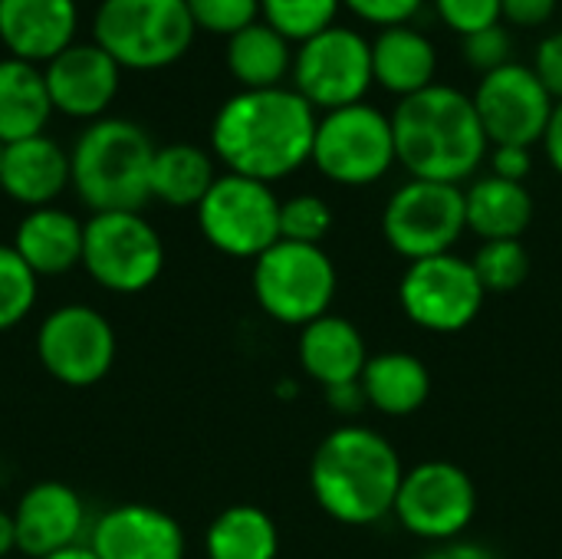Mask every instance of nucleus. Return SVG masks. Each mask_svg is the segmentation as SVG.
<instances>
[{
    "label": "nucleus",
    "instance_id": "nucleus-1",
    "mask_svg": "<svg viewBox=\"0 0 562 559\" xmlns=\"http://www.w3.org/2000/svg\"><path fill=\"white\" fill-rule=\"evenodd\" d=\"M316 122L296 89H240L211 122V152L231 175L273 185L313 158Z\"/></svg>",
    "mask_w": 562,
    "mask_h": 559
},
{
    "label": "nucleus",
    "instance_id": "nucleus-2",
    "mask_svg": "<svg viewBox=\"0 0 562 559\" xmlns=\"http://www.w3.org/2000/svg\"><path fill=\"white\" fill-rule=\"evenodd\" d=\"M395 155L412 178L461 185L487 155V132L477 119L474 99L454 86L431 82L405 96L392 112Z\"/></svg>",
    "mask_w": 562,
    "mask_h": 559
},
{
    "label": "nucleus",
    "instance_id": "nucleus-3",
    "mask_svg": "<svg viewBox=\"0 0 562 559\" xmlns=\"http://www.w3.org/2000/svg\"><path fill=\"white\" fill-rule=\"evenodd\" d=\"M405 468L398 451L372 428L346 425L329 432L310 465L316 504L339 524L366 527L395 511Z\"/></svg>",
    "mask_w": 562,
    "mask_h": 559
},
{
    "label": "nucleus",
    "instance_id": "nucleus-4",
    "mask_svg": "<svg viewBox=\"0 0 562 559\" xmlns=\"http://www.w3.org/2000/svg\"><path fill=\"white\" fill-rule=\"evenodd\" d=\"M155 145L138 122L95 119L69 148V171L79 201L92 211H142L151 201Z\"/></svg>",
    "mask_w": 562,
    "mask_h": 559
},
{
    "label": "nucleus",
    "instance_id": "nucleus-5",
    "mask_svg": "<svg viewBox=\"0 0 562 559\" xmlns=\"http://www.w3.org/2000/svg\"><path fill=\"white\" fill-rule=\"evenodd\" d=\"M194 33L184 0H102L92 13V43L135 72L175 66Z\"/></svg>",
    "mask_w": 562,
    "mask_h": 559
},
{
    "label": "nucleus",
    "instance_id": "nucleus-6",
    "mask_svg": "<svg viewBox=\"0 0 562 559\" xmlns=\"http://www.w3.org/2000/svg\"><path fill=\"white\" fill-rule=\"evenodd\" d=\"M254 297L283 326H310L336 300V267L323 247L277 241L254 260Z\"/></svg>",
    "mask_w": 562,
    "mask_h": 559
},
{
    "label": "nucleus",
    "instance_id": "nucleus-7",
    "mask_svg": "<svg viewBox=\"0 0 562 559\" xmlns=\"http://www.w3.org/2000/svg\"><path fill=\"white\" fill-rule=\"evenodd\" d=\"M82 270L109 293H142L165 270V244L142 211H102L86 221Z\"/></svg>",
    "mask_w": 562,
    "mask_h": 559
},
{
    "label": "nucleus",
    "instance_id": "nucleus-8",
    "mask_svg": "<svg viewBox=\"0 0 562 559\" xmlns=\"http://www.w3.org/2000/svg\"><path fill=\"white\" fill-rule=\"evenodd\" d=\"M310 161L336 185L362 188L379 181L398 161L392 115L369 102L326 112L316 122Z\"/></svg>",
    "mask_w": 562,
    "mask_h": 559
},
{
    "label": "nucleus",
    "instance_id": "nucleus-9",
    "mask_svg": "<svg viewBox=\"0 0 562 559\" xmlns=\"http://www.w3.org/2000/svg\"><path fill=\"white\" fill-rule=\"evenodd\" d=\"M194 211L204 241L227 257L257 260L280 241V198L263 181L217 175Z\"/></svg>",
    "mask_w": 562,
    "mask_h": 559
},
{
    "label": "nucleus",
    "instance_id": "nucleus-10",
    "mask_svg": "<svg viewBox=\"0 0 562 559\" xmlns=\"http://www.w3.org/2000/svg\"><path fill=\"white\" fill-rule=\"evenodd\" d=\"M382 231L389 247L412 264L451 254L458 237L468 231L464 191L458 185L412 178L389 198Z\"/></svg>",
    "mask_w": 562,
    "mask_h": 559
},
{
    "label": "nucleus",
    "instance_id": "nucleus-11",
    "mask_svg": "<svg viewBox=\"0 0 562 559\" xmlns=\"http://www.w3.org/2000/svg\"><path fill=\"white\" fill-rule=\"evenodd\" d=\"M112 323L86 303L56 306L36 329L40 366L69 389H89L112 372L115 362Z\"/></svg>",
    "mask_w": 562,
    "mask_h": 559
},
{
    "label": "nucleus",
    "instance_id": "nucleus-12",
    "mask_svg": "<svg viewBox=\"0 0 562 559\" xmlns=\"http://www.w3.org/2000/svg\"><path fill=\"white\" fill-rule=\"evenodd\" d=\"M293 82L296 92L313 109H342L362 102L372 76V43L349 30V26H329L306 43H300L293 56Z\"/></svg>",
    "mask_w": 562,
    "mask_h": 559
},
{
    "label": "nucleus",
    "instance_id": "nucleus-13",
    "mask_svg": "<svg viewBox=\"0 0 562 559\" xmlns=\"http://www.w3.org/2000/svg\"><path fill=\"white\" fill-rule=\"evenodd\" d=\"M392 514L408 534L431 544H451L471 527L477 491L464 468L451 461H425L405 471Z\"/></svg>",
    "mask_w": 562,
    "mask_h": 559
},
{
    "label": "nucleus",
    "instance_id": "nucleus-14",
    "mask_svg": "<svg viewBox=\"0 0 562 559\" xmlns=\"http://www.w3.org/2000/svg\"><path fill=\"white\" fill-rule=\"evenodd\" d=\"M484 287L474 273V264L454 254L415 260L398 287L405 316L428 333H461L468 329L481 306Z\"/></svg>",
    "mask_w": 562,
    "mask_h": 559
},
{
    "label": "nucleus",
    "instance_id": "nucleus-15",
    "mask_svg": "<svg viewBox=\"0 0 562 559\" xmlns=\"http://www.w3.org/2000/svg\"><path fill=\"white\" fill-rule=\"evenodd\" d=\"M474 109L494 145H524L543 142L557 99L547 92L533 66L507 63L487 76H481L474 89Z\"/></svg>",
    "mask_w": 562,
    "mask_h": 559
},
{
    "label": "nucleus",
    "instance_id": "nucleus-16",
    "mask_svg": "<svg viewBox=\"0 0 562 559\" xmlns=\"http://www.w3.org/2000/svg\"><path fill=\"white\" fill-rule=\"evenodd\" d=\"M43 76H46L53 112H63L79 122H95L105 119L109 105L119 96L122 66L92 40L89 43L76 40L43 66Z\"/></svg>",
    "mask_w": 562,
    "mask_h": 559
},
{
    "label": "nucleus",
    "instance_id": "nucleus-17",
    "mask_svg": "<svg viewBox=\"0 0 562 559\" xmlns=\"http://www.w3.org/2000/svg\"><path fill=\"white\" fill-rule=\"evenodd\" d=\"M86 547L95 559H184L181 524L151 504L109 507L89 530Z\"/></svg>",
    "mask_w": 562,
    "mask_h": 559
},
{
    "label": "nucleus",
    "instance_id": "nucleus-18",
    "mask_svg": "<svg viewBox=\"0 0 562 559\" xmlns=\"http://www.w3.org/2000/svg\"><path fill=\"white\" fill-rule=\"evenodd\" d=\"M16 524V550L43 559L79 547L86 534V504L63 481H40L10 511Z\"/></svg>",
    "mask_w": 562,
    "mask_h": 559
},
{
    "label": "nucleus",
    "instance_id": "nucleus-19",
    "mask_svg": "<svg viewBox=\"0 0 562 559\" xmlns=\"http://www.w3.org/2000/svg\"><path fill=\"white\" fill-rule=\"evenodd\" d=\"M79 33L76 0H0V43L7 56L46 66Z\"/></svg>",
    "mask_w": 562,
    "mask_h": 559
},
{
    "label": "nucleus",
    "instance_id": "nucleus-20",
    "mask_svg": "<svg viewBox=\"0 0 562 559\" xmlns=\"http://www.w3.org/2000/svg\"><path fill=\"white\" fill-rule=\"evenodd\" d=\"M66 188H72V171H69V152L43 135L10 142L3 145L0 155V191L23 204L26 211L49 208Z\"/></svg>",
    "mask_w": 562,
    "mask_h": 559
},
{
    "label": "nucleus",
    "instance_id": "nucleus-21",
    "mask_svg": "<svg viewBox=\"0 0 562 559\" xmlns=\"http://www.w3.org/2000/svg\"><path fill=\"white\" fill-rule=\"evenodd\" d=\"M82 237L86 224L76 214L49 204L20 217L13 231V250L36 277H63L72 267H82Z\"/></svg>",
    "mask_w": 562,
    "mask_h": 559
},
{
    "label": "nucleus",
    "instance_id": "nucleus-22",
    "mask_svg": "<svg viewBox=\"0 0 562 559\" xmlns=\"http://www.w3.org/2000/svg\"><path fill=\"white\" fill-rule=\"evenodd\" d=\"M369 362L362 333L342 316H319L300 333V366L323 389L349 385L362 379Z\"/></svg>",
    "mask_w": 562,
    "mask_h": 559
},
{
    "label": "nucleus",
    "instance_id": "nucleus-23",
    "mask_svg": "<svg viewBox=\"0 0 562 559\" xmlns=\"http://www.w3.org/2000/svg\"><path fill=\"white\" fill-rule=\"evenodd\" d=\"M435 69H438V53L431 40L408 23L385 26L372 40V76L379 86L398 92L402 99L428 89L435 82Z\"/></svg>",
    "mask_w": 562,
    "mask_h": 559
},
{
    "label": "nucleus",
    "instance_id": "nucleus-24",
    "mask_svg": "<svg viewBox=\"0 0 562 559\" xmlns=\"http://www.w3.org/2000/svg\"><path fill=\"white\" fill-rule=\"evenodd\" d=\"M53 115L43 66L3 56L0 59V145L43 135Z\"/></svg>",
    "mask_w": 562,
    "mask_h": 559
},
{
    "label": "nucleus",
    "instance_id": "nucleus-25",
    "mask_svg": "<svg viewBox=\"0 0 562 559\" xmlns=\"http://www.w3.org/2000/svg\"><path fill=\"white\" fill-rule=\"evenodd\" d=\"M464 214L468 231L484 241H520L533 221V198L527 185L487 175L464 191Z\"/></svg>",
    "mask_w": 562,
    "mask_h": 559
},
{
    "label": "nucleus",
    "instance_id": "nucleus-26",
    "mask_svg": "<svg viewBox=\"0 0 562 559\" xmlns=\"http://www.w3.org/2000/svg\"><path fill=\"white\" fill-rule=\"evenodd\" d=\"M362 395L366 405L379 409L382 415H412L431 395V372L412 353H382L372 356L362 369Z\"/></svg>",
    "mask_w": 562,
    "mask_h": 559
},
{
    "label": "nucleus",
    "instance_id": "nucleus-27",
    "mask_svg": "<svg viewBox=\"0 0 562 559\" xmlns=\"http://www.w3.org/2000/svg\"><path fill=\"white\" fill-rule=\"evenodd\" d=\"M227 69L244 89H277L293 72V49L283 33L257 20L227 36Z\"/></svg>",
    "mask_w": 562,
    "mask_h": 559
},
{
    "label": "nucleus",
    "instance_id": "nucleus-28",
    "mask_svg": "<svg viewBox=\"0 0 562 559\" xmlns=\"http://www.w3.org/2000/svg\"><path fill=\"white\" fill-rule=\"evenodd\" d=\"M217 181L214 155L191 142H171L155 152L151 198L168 208H198Z\"/></svg>",
    "mask_w": 562,
    "mask_h": 559
},
{
    "label": "nucleus",
    "instance_id": "nucleus-29",
    "mask_svg": "<svg viewBox=\"0 0 562 559\" xmlns=\"http://www.w3.org/2000/svg\"><path fill=\"white\" fill-rule=\"evenodd\" d=\"M207 559H277L280 530L273 517L254 504L221 511L204 534Z\"/></svg>",
    "mask_w": 562,
    "mask_h": 559
},
{
    "label": "nucleus",
    "instance_id": "nucleus-30",
    "mask_svg": "<svg viewBox=\"0 0 562 559\" xmlns=\"http://www.w3.org/2000/svg\"><path fill=\"white\" fill-rule=\"evenodd\" d=\"M339 3L342 0H260V16L290 43H306L333 26Z\"/></svg>",
    "mask_w": 562,
    "mask_h": 559
},
{
    "label": "nucleus",
    "instance_id": "nucleus-31",
    "mask_svg": "<svg viewBox=\"0 0 562 559\" xmlns=\"http://www.w3.org/2000/svg\"><path fill=\"white\" fill-rule=\"evenodd\" d=\"M40 293V277L26 267V260L13 250V244H0V333L20 326Z\"/></svg>",
    "mask_w": 562,
    "mask_h": 559
},
{
    "label": "nucleus",
    "instance_id": "nucleus-32",
    "mask_svg": "<svg viewBox=\"0 0 562 559\" xmlns=\"http://www.w3.org/2000/svg\"><path fill=\"white\" fill-rule=\"evenodd\" d=\"M471 264L484 293H510L530 273V254L520 241H484Z\"/></svg>",
    "mask_w": 562,
    "mask_h": 559
},
{
    "label": "nucleus",
    "instance_id": "nucleus-33",
    "mask_svg": "<svg viewBox=\"0 0 562 559\" xmlns=\"http://www.w3.org/2000/svg\"><path fill=\"white\" fill-rule=\"evenodd\" d=\"M333 231V208L319 194H293L280 201V241L323 247Z\"/></svg>",
    "mask_w": 562,
    "mask_h": 559
},
{
    "label": "nucleus",
    "instance_id": "nucleus-34",
    "mask_svg": "<svg viewBox=\"0 0 562 559\" xmlns=\"http://www.w3.org/2000/svg\"><path fill=\"white\" fill-rule=\"evenodd\" d=\"M184 3L191 10L194 26L217 36H234L244 26L257 23L260 16V0H184Z\"/></svg>",
    "mask_w": 562,
    "mask_h": 559
},
{
    "label": "nucleus",
    "instance_id": "nucleus-35",
    "mask_svg": "<svg viewBox=\"0 0 562 559\" xmlns=\"http://www.w3.org/2000/svg\"><path fill=\"white\" fill-rule=\"evenodd\" d=\"M510 49H514V40H510V33H507L501 23L484 26V30L464 36V59H468L481 76H487V72L507 66V63H510Z\"/></svg>",
    "mask_w": 562,
    "mask_h": 559
},
{
    "label": "nucleus",
    "instance_id": "nucleus-36",
    "mask_svg": "<svg viewBox=\"0 0 562 559\" xmlns=\"http://www.w3.org/2000/svg\"><path fill=\"white\" fill-rule=\"evenodd\" d=\"M435 10L461 36L501 23V0H435Z\"/></svg>",
    "mask_w": 562,
    "mask_h": 559
},
{
    "label": "nucleus",
    "instance_id": "nucleus-37",
    "mask_svg": "<svg viewBox=\"0 0 562 559\" xmlns=\"http://www.w3.org/2000/svg\"><path fill=\"white\" fill-rule=\"evenodd\" d=\"M356 16L375 23V26H402L408 23L418 10H422V0H342Z\"/></svg>",
    "mask_w": 562,
    "mask_h": 559
},
{
    "label": "nucleus",
    "instance_id": "nucleus-38",
    "mask_svg": "<svg viewBox=\"0 0 562 559\" xmlns=\"http://www.w3.org/2000/svg\"><path fill=\"white\" fill-rule=\"evenodd\" d=\"M533 72L540 76V82L547 86V92L562 102V30L550 33L540 46H537V66Z\"/></svg>",
    "mask_w": 562,
    "mask_h": 559
},
{
    "label": "nucleus",
    "instance_id": "nucleus-39",
    "mask_svg": "<svg viewBox=\"0 0 562 559\" xmlns=\"http://www.w3.org/2000/svg\"><path fill=\"white\" fill-rule=\"evenodd\" d=\"M491 168H494L491 175L507 178V181H520V185H524V178H527L530 168H533V155H530V148H524V145H494Z\"/></svg>",
    "mask_w": 562,
    "mask_h": 559
},
{
    "label": "nucleus",
    "instance_id": "nucleus-40",
    "mask_svg": "<svg viewBox=\"0 0 562 559\" xmlns=\"http://www.w3.org/2000/svg\"><path fill=\"white\" fill-rule=\"evenodd\" d=\"M557 13V0H501V16L517 26H540Z\"/></svg>",
    "mask_w": 562,
    "mask_h": 559
},
{
    "label": "nucleus",
    "instance_id": "nucleus-41",
    "mask_svg": "<svg viewBox=\"0 0 562 559\" xmlns=\"http://www.w3.org/2000/svg\"><path fill=\"white\" fill-rule=\"evenodd\" d=\"M428 559H501L491 547L471 544V540H451V544H438V550Z\"/></svg>",
    "mask_w": 562,
    "mask_h": 559
},
{
    "label": "nucleus",
    "instance_id": "nucleus-42",
    "mask_svg": "<svg viewBox=\"0 0 562 559\" xmlns=\"http://www.w3.org/2000/svg\"><path fill=\"white\" fill-rule=\"evenodd\" d=\"M329 392V405L336 412H359L366 405V395H362V385L359 382H349V385H336V389H326Z\"/></svg>",
    "mask_w": 562,
    "mask_h": 559
},
{
    "label": "nucleus",
    "instance_id": "nucleus-43",
    "mask_svg": "<svg viewBox=\"0 0 562 559\" xmlns=\"http://www.w3.org/2000/svg\"><path fill=\"white\" fill-rule=\"evenodd\" d=\"M543 145H547V158L550 165L562 175V102H557L553 115H550V125H547V135H543Z\"/></svg>",
    "mask_w": 562,
    "mask_h": 559
},
{
    "label": "nucleus",
    "instance_id": "nucleus-44",
    "mask_svg": "<svg viewBox=\"0 0 562 559\" xmlns=\"http://www.w3.org/2000/svg\"><path fill=\"white\" fill-rule=\"evenodd\" d=\"M16 550V524L13 514L0 511V559H7Z\"/></svg>",
    "mask_w": 562,
    "mask_h": 559
},
{
    "label": "nucleus",
    "instance_id": "nucleus-45",
    "mask_svg": "<svg viewBox=\"0 0 562 559\" xmlns=\"http://www.w3.org/2000/svg\"><path fill=\"white\" fill-rule=\"evenodd\" d=\"M43 559H95V554H92L86 544H79V547H69V550H59V554H53V557H43Z\"/></svg>",
    "mask_w": 562,
    "mask_h": 559
},
{
    "label": "nucleus",
    "instance_id": "nucleus-46",
    "mask_svg": "<svg viewBox=\"0 0 562 559\" xmlns=\"http://www.w3.org/2000/svg\"><path fill=\"white\" fill-rule=\"evenodd\" d=\"M0 155H3V145H0Z\"/></svg>",
    "mask_w": 562,
    "mask_h": 559
}]
</instances>
